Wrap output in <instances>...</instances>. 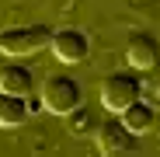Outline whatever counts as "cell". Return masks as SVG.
Returning <instances> with one entry per match:
<instances>
[{
	"instance_id": "obj_1",
	"label": "cell",
	"mask_w": 160,
	"mask_h": 157,
	"mask_svg": "<svg viewBox=\"0 0 160 157\" xmlns=\"http://www.w3.org/2000/svg\"><path fill=\"white\" fill-rule=\"evenodd\" d=\"M52 42L49 24H18V28L0 32V52L4 56H32V52L45 49Z\"/></svg>"
},
{
	"instance_id": "obj_2",
	"label": "cell",
	"mask_w": 160,
	"mask_h": 157,
	"mask_svg": "<svg viewBox=\"0 0 160 157\" xmlns=\"http://www.w3.org/2000/svg\"><path fill=\"white\" fill-rule=\"evenodd\" d=\"M80 84L73 81V77L59 73V77H49V81L42 84V108L52 112V115H66L73 112L77 105H80Z\"/></svg>"
},
{
	"instance_id": "obj_3",
	"label": "cell",
	"mask_w": 160,
	"mask_h": 157,
	"mask_svg": "<svg viewBox=\"0 0 160 157\" xmlns=\"http://www.w3.org/2000/svg\"><path fill=\"white\" fill-rule=\"evenodd\" d=\"M139 98V81L129 73H108L101 81V105L108 112H122L125 105H132Z\"/></svg>"
},
{
	"instance_id": "obj_4",
	"label": "cell",
	"mask_w": 160,
	"mask_h": 157,
	"mask_svg": "<svg viewBox=\"0 0 160 157\" xmlns=\"http://www.w3.org/2000/svg\"><path fill=\"white\" fill-rule=\"evenodd\" d=\"M49 45H52V52H56V60L66 63V66L84 63L87 52H91V39H87V32H80V28H56Z\"/></svg>"
},
{
	"instance_id": "obj_5",
	"label": "cell",
	"mask_w": 160,
	"mask_h": 157,
	"mask_svg": "<svg viewBox=\"0 0 160 157\" xmlns=\"http://www.w3.org/2000/svg\"><path fill=\"white\" fill-rule=\"evenodd\" d=\"M94 136H98V150L101 154H108V157H115V154H129L132 147H136V133L122 122V115L118 119H108V122H101L98 129H94Z\"/></svg>"
},
{
	"instance_id": "obj_6",
	"label": "cell",
	"mask_w": 160,
	"mask_h": 157,
	"mask_svg": "<svg viewBox=\"0 0 160 157\" xmlns=\"http://www.w3.org/2000/svg\"><path fill=\"white\" fill-rule=\"evenodd\" d=\"M157 60H160V42L150 39V35H136L125 45V63L132 70H153Z\"/></svg>"
},
{
	"instance_id": "obj_7",
	"label": "cell",
	"mask_w": 160,
	"mask_h": 157,
	"mask_svg": "<svg viewBox=\"0 0 160 157\" xmlns=\"http://www.w3.org/2000/svg\"><path fill=\"white\" fill-rule=\"evenodd\" d=\"M32 115V105H28V94H11V91H0V126H24Z\"/></svg>"
},
{
	"instance_id": "obj_8",
	"label": "cell",
	"mask_w": 160,
	"mask_h": 157,
	"mask_svg": "<svg viewBox=\"0 0 160 157\" xmlns=\"http://www.w3.org/2000/svg\"><path fill=\"white\" fill-rule=\"evenodd\" d=\"M118 115H122V122H125V126H129L136 136L150 133V129L157 126V108H153L150 101H143V98H136L132 105H125V108H122Z\"/></svg>"
},
{
	"instance_id": "obj_9",
	"label": "cell",
	"mask_w": 160,
	"mask_h": 157,
	"mask_svg": "<svg viewBox=\"0 0 160 157\" xmlns=\"http://www.w3.org/2000/svg\"><path fill=\"white\" fill-rule=\"evenodd\" d=\"M35 87V77L24 63H4L0 66V91H11V94H28Z\"/></svg>"
},
{
	"instance_id": "obj_10",
	"label": "cell",
	"mask_w": 160,
	"mask_h": 157,
	"mask_svg": "<svg viewBox=\"0 0 160 157\" xmlns=\"http://www.w3.org/2000/svg\"><path fill=\"white\" fill-rule=\"evenodd\" d=\"M66 122H70V133H77V136H84V133H94V112L91 108H84V105H77L73 112H66Z\"/></svg>"
},
{
	"instance_id": "obj_11",
	"label": "cell",
	"mask_w": 160,
	"mask_h": 157,
	"mask_svg": "<svg viewBox=\"0 0 160 157\" xmlns=\"http://www.w3.org/2000/svg\"><path fill=\"white\" fill-rule=\"evenodd\" d=\"M157 122H160V115H157Z\"/></svg>"
}]
</instances>
